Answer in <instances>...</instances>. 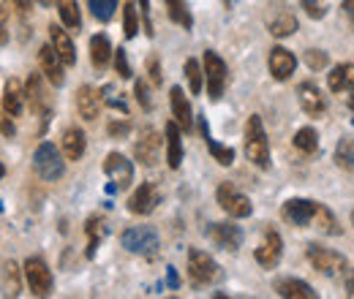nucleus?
Returning <instances> with one entry per match:
<instances>
[{
  "label": "nucleus",
  "mask_w": 354,
  "mask_h": 299,
  "mask_svg": "<svg viewBox=\"0 0 354 299\" xmlns=\"http://www.w3.org/2000/svg\"><path fill=\"white\" fill-rule=\"evenodd\" d=\"M245 158L259 169H270V142L259 115H251L245 123Z\"/></svg>",
  "instance_id": "nucleus-1"
},
{
  "label": "nucleus",
  "mask_w": 354,
  "mask_h": 299,
  "mask_svg": "<svg viewBox=\"0 0 354 299\" xmlns=\"http://www.w3.org/2000/svg\"><path fill=\"white\" fill-rule=\"evenodd\" d=\"M120 245L129 251V253H136V256H153L158 251V234L156 229L150 226H131L120 234Z\"/></svg>",
  "instance_id": "nucleus-2"
},
{
  "label": "nucleus",
  "mask_w": 354,
  "mask_h": 299,
  "mask_svg": "<svg viewBox=\"0 0 354 299\" xmlns=\"http://www.w3.org/2000/svg\"><path fill=\"white\" fill-rule=\"evenodd\" d=\"M33 169L36 174L46 180V182H55V180H60L63 177V158H60V153H57V147L52 144V142H44V144H39V150L33 153Z\"/></svg>",
  "instance_id": "nucleus-3"
},
{
  "label": "nucleus",
  "mask_w": 354,
  "mask_h": 299,
  "mask_svg": "<svg viewBox=\"0 0 354 299\" xmlns=\"http://www.w3.org/2000/svg\"><path fill=\"white\" fill-rule=\"evenodd\" d=\"M218 275H221V269H218L216 258L210 256V253H205L199 248H191L188 251V278L196 286H207V283L218 280Z\"/></svg>",
  "instance_id": "nucleus-4"
},
{
  "label": "nucleus",
  "mask_w": 354,
  "mask_h": 299,
  "mask_svg": "<svg viewBox=\"0 0 354 299\" xmlns=\"http://www.w3.org/2000/svg\"><path fill=\"white\" fill-rule=\"evenodd\" d=\"M216 199H218L221 210L229 215V218H248V215L254 213L251 199H248L245 193H240V191H237L232 182H221V185H218Z\"/></svg>",
  "instance_id": "nucleus-5"
},
{
  "label": "nucleus",
  "mask_w": 354,
  "mask_h": 299,
  "mask_svg": "<svg viewBox=\"0 0 354 299\" xmlns=\"http://www.w3.org/2000/svg\"><path fill=\"white\" fill-rule=\"evenodd\" d=\"M104 171L112 180V191H126L133 182V166L123 153H109L104 161Z\"/></svg>",
  "instance_id": "nucleus-6"
},
{
  "label": "nucleus",
  "mask_w": 354,
  "mask_h": 299,
  "mask_svg": "<svg viewBox=\"0 0 354 299\" xmlns=\"http://www.w3.org/2000/svg\"><path fill=\"white\" fill-rule=\"evenodd\" d=\"M25 280H28L33 297L52 294V272H49L44 258H28L25 261Z\"/></svg>",
  "instance_id": "nucleus-7"
},
{
  "label": "nucleus",
  "mask_w": 354,
  "mask_h": 299,
  "mask_svg": "<svg viewBox=\"0 0 354 299\" xmlns=\"http://www.w3.org/2000/svg\"><path fill=\"white\" fill-rule=\"evenodd\" d=\"M205 82H207V95L213 101H218L223 95V87H226V63L213 49L205 52Z\"/></svg>",
  "instance_id": "nucleus-8"
},
{
  "label": "nucleus",
  "mask_w": 354,
  "mask_h": 299,
  "mask_svg": "<svg viewBox=\"0 0 354 299\" xmlns=\"http://www.w3.org/2000/svg\"><path fill=\"white\" fill-rule=\"evenodd\" d=\"M308 261L310 267L322 275H338L346 269V258L335 251H327V248H319V245H308Z\"/></svg>",
  "instance_id": "nucleus-9"
},
{
  "label": "nucleus",
  "mask_w": 354,
  "mask_h": 299,
  "mask_svg": "<svg viewBox=\"0 0 354 299\" xmlns=\"http://www.w3.org/2000/svg\"><path fill=\"white\" fill-rule=\"evenodd\" d=\"M316 202H310V199H289L286 204H283V220L286 223H292V226H297V229H308L313 226V215H316Z\"/></svg>",
  "instance_id": "nucleus-10"
},
{
  "label": "nucleus",
  "mask_w": 354,
  "mask_h": 299,
  "mask_svg": "<svg viewBox=\"0 0 354 299\" xmlns=\"http://www.w3.org/2000/svg\"><path fill=\"white\" fill-rule=\"evenodd\" d=\"M267 66H270V74H272L275 82H286L297 68V57L286 46H272L270 57H267Z\"/></svg>",
  "instance_id": "nucleus-11"
},
{
  "label": "nucleus",
  "mask_w": 354,
  "mask_h": 299,
  "mask_svg": "<svg viewBox=\"0 0 354 299\" xmlns=\"http://www.w3.org/2000/svg\"><path fill=\"white\" fill-rule=\"evenodd\" d=\"M133 155H136V161L142 166H156L158 158H161V136L153 128L142 131L139 142L133 144Z\"/></svg>",
  "instance_id": "nucleus-12"
},
{
  "label": "nucleus",
  "mask_w": 354,
  "mask_h": 299,
  "mask_svg": "<svg viewBox=\"0 0 354 299\" xmlns=\"http://www.w3.org/2000/svg\"><path fill=\"white\" fill-rule=\"evenodd\" d=\"M281 256H283V240H281V234H278L275 229H265V237H262V242H259L254 258H257L262 267L272 269V267L281 261Z\"/></svg>",
  "instance_id": "nucleus-13"
},
{
  "label": "nucleus",
  "mask_w": 354,
  "mask_h": 299,
  "mask_svg": "<svg viewBox=\"0 0 354 299\" xmlns=\"http://www.w3.org/2000/svg\"><path fill=\"white\" fill-rule=\"evenodd\" d=\"M39 63H41V74L46 77V82L55 87H60L66 82V74H63V60H60V55L55 52V46L52 44H44L41 49H39Z\"/></svg>",
  "instance_id": "nucleus-14"
},
{
  "label": "nucleus",
  "mask_w": 354,
  "mask_h": 299,
  "mask_svg": "<svg viewBox=\"0 0 354 299\" xmlns=\"http://www.w3.org/2000/svg\"><path fill=\"white\" fill-rule=\"evenodd\" d=\"M207 237L221 248V251H237L243 245V229L234 223H210Z\"/></svg>",
  "instance_id": "nucleus-15"
},
{
  "label": "nucleus",
  "mask_w": 354,
  "mask_h": 299,
  "mask_svg": "<svg viewBox=\"0 0 354 299\" xmlns=\"http://www.w3.org/2000/svg\"><path fill=\"white\" fill-rule=\"evenodd\" d=\"M297 98H300V106H303V112L308 117H319L327 109V95L313 82H303V85L297 87Z\"/></svg>",
  "instance_id": "nucleus-16"
},
{
  "label": "nucleus",
  "mask_w": 354,
  "mask_h": 299,
  "mask_svg": "<svg viewBox=\"0 0 354 299\" xmlns=\"http://www.w3.org/2000/svg\"><path fill=\"white\" fill-rule=\"evenodd\" d=\"M156 204H158V191H156L153 182H142V185L133 191L131 199H129V210H131L133 215H150L156 210Z\"/></svg>",
  "instance_id": "nucleus-17"
},
{
  "label": "nucleus",
  "mask_w": 354,
  "mask_h": 299,
  "mask_svg": "<svg viewBox=\"0 0 354 299\" xmlns=\"http://www.w3.org/2000/svg\"><path fill=\"white\" fill-rule=\"evenodd\" d=\"M77 112H80V117L88 120V123H93V120L101 115V93H98L95 87L82 85L77 90Z\"/></svg>",
  "instance_id": "nucleus-18"
},
{
  "label": "nucleus",
  "mask_w": 354,
  "mask_h": 299,
  "mask_svg": "<svg viewBox=\"0 0 354 299\" xmlns=\"http://www.w3.org/2000/svg\"><path fill=\"white\" fill-rule=\"evenodd\" d=\"M169 104H172V115H175L177 126L183 131L194 128V112H191V104H188L183 87H172L169 90Z\"/></svg>",
  "instance_id": "nucleus-19"
},
{
  "label": "nucleus",
  "mask_w": 354,
  "mask_h": 299,
  "mask_svg": "<svg viewBox=\"0 0 354 299\" xmlns=\"http://www.w3.org/2000/svg\"><path fill=\"white\" fill-rule=\"evenodd\" d=\"M49 44L55 46V52L60 55V60H63L66 66H74V63H77L74 41L68 39V33H66L60 25H49Z\"/></svg>",
  "instance_id": "nucleus-20"
},
{
  "label": "nucleus",
  "mask_w": 354,
  "mask_h": 299,
  "mask_svg": "<svg viewBox=\"0 0 354 299\" xmlns=\"http://www.w3.org/2000/svg\"><path fill=\"white\" fill-rule=\"evenodd\" d=\"M275 294L283 299H316L319 297L306 280H297V278H283V280H278V283H275Z\"/></svg>",
  "instance_id": "nucleus-21"
},
{
  "label": "nucleus",
  "mask_w": 354,
  "mask_h": 299,
  "mask_svg": "<svg viewBox=\"0 0 354 299\" xmlns=\"http://www.w3.org/2000/svg\"><path fill=\"white\" fill-rule=\"evenodd\" d=\"M63 155L68 158V161H80L82 155H85V147H88V139H85V131L82 128H66L63 131Z\"/></svg>",
  "instance_id": "nucleus-22"
},
{
  "label": "nucleus",
  "mask_w": 354,
  "mask_h": 299,
  "mask_svg": "<svg viewBox=\"0 0 354 299\" xmlns=\"http://www.w3.org/2000/svg\"><path fill=\"white\" fill-rule=\"evenodd\" d=\"M25 90L22 85L17 82V79H8L6 87H3V109L11 115V117H19L22 115V109H25Z\"/></svg>",
  "instance_id": "nucleus-23"
},
{
  "label": "nucleus",
  "mask_w": 354,
  "mask_h": 299,
  "mask_svg": "<svg viewBox=\"0 0 354 299\" xmlns=\"http://www.w3.org/2000/svg\"><path fill=\"white\" fill-rule=\"evenodd\" d=\"M167 164L169 169H180L183 164V136H180L177 120L167 123Z\"/></svg>",
  "instance_id": "nucleus-24"
},
{
  "label": "nucleus",
  "mask_w": 354,
  "mask_h": 299,
  "mask_svg": "<svg viewBox=\"0 0 354 299\" xmlns=\"http://www.w3.org/2000/svg\"><path fill=\"white\" fill-rule=\"evenodd\" d=\"M327 87L333 93H346L354 87V66L352 63H341L327 74Z\"/></svg>",
  "instance_id": "nucleus-25"
},
{
  "label": "nucleus",
  "mask_w": 354,
  "mask_h": 299,
  "mask_svg": "<svg viewBox=\"0 0 354 299\" xmlns=\"http://www.w3.org/2000/svg\"><path fill=\"white\" fill-rule=\"evenodd\" d=\"M112 55H115V49H112V44H109V39L104 33H98V36L90 39V63L95 68H106L109 60H112Z\"/></svg>",
  "instance_id": "nucleus-26"
},
{
  "label": "nucleus",
  "mask_w": 354,
  "mask_h": 299,
  "mask_svg": "<svg viewBox=\"0 0 354 299\" xmlns=\"http://www.w3.org/2000/svg\"><path fill=\"white\" fill-rule=\"evenodd\" d=\"M267 28H270V33H272L275 39H286V36H292V33L300 28V22H297V17H295V14L281 11L275 19H270V22H267Z\"/></svg>",
  "instance_id": "nucleus-27"
},
{
  "label": "nucleus",
  "mask_w": 354,
  "mask_h": 299,
  "mask_svg": "<svg viewBox=\"0 0 354 299\" xmlns=\"http://www.w3.org/2000/svg\"><path fill=\"white\" fill-rule=\"evenodd\" d=\"M0 291L3 297H19V267L14 261H6L3 264V272H0Z\"/></svg>",
  "instance_id": "nucleus-28"
},
{
  "label": "nucleus",
  "mask_w": 354,
  "mask_h": 299,
  "mask_svg": "<svg viewBox=\"0 0 354 299\" xmlns=\"http://www.w3.org/2000/svg\"><path fill=\"white\" fill-rule=\"evenodd\" d=\"M57 11H60V19H63L66 28H71V30L82 28V14H80L77 0H57Z\"/></svg>",
  "instance_id": "nucleus-29"
},
{
  "label": "nucleus",
  "mask_w": 354,
  "mask_h": 299,
  "mask_svg": "<svg viewBox=\"0 0 354 299\" xmlns=\"http://www.w3.org/2000/svg\"><path fill=\"white\" fill-rule=\"evenodd\" d=\"M25 95H28V101H30V109H33V112H46L44 87H41V77H39V74H30L28 87H25Z\"/></svg>",
  "instance_id": "nucleus-30"
},
{
  "label": "nucleus",
  "mask_w": 354,
  "mask_h": 299,
  "mask_svg": "<svg viewBox=\"0 0 354 299\" xmlns=\"http://www.w3.org/2000/svg\"><path fill=\"white\" fill-rule=\"evenodd\" d=\"M202 133H205V142H207V150L213 153V158H216L221 166H232V164H234V150H232V147H223V144H218L216 139H210L205 120H202Z\"/></svg>",
  "instance_id": "nucleus-31"
},
{
  "label": "nucleus",
  "mask_w": 354,
  "mask_h": 299,
  "mask_svg": "<svg viewBox=\"0 0 354 299\" xmlns=\"http://www.w3.org/2000/svg\"><path fill=\"white\" fill-rule=\"evenodd\" d=\"M313 229H319L322 234H338V223H335V215L330 213L324 204L316 207V215H313Z\"/></svg>",
  "instance_id": "nucleus-32"
},
{
  "label": "nucleus",
  "mask_w": 354,
  "mask_h": 299,
  "mask_svg": "<svg viewBox=\"0 0 354 299\" xmlns=\"http://www.w3.org/2000/svg\"><path fill=\"white\" fill-rule=\"evenodd\" d=\"M292 144H295L300 153H306V155H313V153L319 150V136H316V131H313V128H300L297 133H295Z\"/></svg>",
  "instance_id": "nucleus-33"
},
{
  "label": "nucleus",
  "mask_w": 354,
  "mask_h": 299,
  "mask_svg": "<svg viewBox=\"0 0 354 299\" xmlns=\"http://www.w3.org/2000/svg\"><path fill=\"white\" fill-rule=\"evenodd\" d=\"M164 3H167V11H169V19L177 22V25H183L185 30H191L194 19H191V14H188L185 3H183V0H164Z\"/></svg>",
  "instance_id": "nucleus-34"
},
{
  "label": "nucleus",
  "mask_w": 354,
  "mask_h": 299,
  "mask_svg": "<svg viewBox=\"0 0 354 299\" xmlns=\"http://www.w3.org/2000/svg\"><path fill=\"white\" fill-rule=\"evenodd\" d=\"M85 229H88V237H90L88 256L93 258V256H95V248H98V242H101V237L106 234V226H104V218H98V215H95V218H90V220H88V226H85Z\"/></svg>",
  "instance_id": "nucleus-35"
},
{
  "label": "nucleus",
  "mask_w": 354,
  "mask_h": 299,
  "mask_svg": "<svg viewBox=\"0 0 354 299\" xmlns=\"http://www.w3.org/2000/svg\"><path fill=\"white\" fill-rule=\"evenodd\" d=\"M335 164L341 169L354 171V142L352 139H341V144L335 147Z\"/></svg>",
  "instance_id": "nucleus-36"
},
{
  "label": "nucleus",
  "mask_w": 354,
  "mask_h": 299,
  "mask_svg": "<svg viewBox=\"0 0 354 299\" xmlns=\"http://www.w3.org/2000/svg\"><path fill=\"white\" fill-rule=\"evenodd\" d=\"M202 66H199V60H194V57H188L185 60V77H188V85H191V93L194 95H199L202 93Z\"/></svg>",
  "instance_id": "nucleus-37"
},
{
  "label": "nucleus",
  "mask_w": 354,
  "mask_h": 299,
  "mask_svg": "<svg viewBox=\"0 0 354 299\" xmlns=\"http://www.w3.org/2000/svg\"><path fill=\"white\" fill-rule=\"evenodd\" d=\"M115 8H118V0H90V11L98 22H109L115 17Z\"/></svg>",
  "instance_id": "nucleus-38"
},
{
  "label": "nucleus",
  "mask_w": 354,
  "mask_h": 299,
  "mask_svg": "<svg viewBox=\"0 0 354 299\" xmlns=\"http://www.w3.org/2000/svg\"><path fill=\"white\" fill-rule=\"evenodd\" d=\"M123 33H126V39H133L139 33V17H136V6L133 3L123 6Z\"/></svg>",
  "instance_id": "nucleus-39"
},
{
  "label": "nucleus",
  "mask_w": 354,
  "mask_h": 299,
  "mask_svg": "<svg viewBox=\"0 0 354 299\" xmlns=\"http://www.w3.org/2000/svg\"><path fill=\"white\" fill-rule=\"evenodd\" d=\"M306 63H308L310 71H322V68L330 66V57H327V52H322V49H308V52H306Z\"/></svg>",
  "instance_id": "nucleus-40"
},
{
  "label": "nucleus",
  "mask_w": 354,
  "mask_h": 299,
  "mask_svg": "<svg viewBox=\"0 0 354 299\" xmlns=\"http://www.w3.org/2000/svg\"><path fill=\"white\" fill-rule=\"evenodd\" d=\"M133 93H136V101H139V106L145 109V112H150L153 109V98H150V87L145 79H136V85H133Z\"/></svg>",
  "instance_id": "nucleus-41"
},
{
  "label": "nucleus",
  "mask_w": 354,
  "mask_h": 299,
  "mask_svg": "<svg viewBox=\"0 0 354 299\" xmlns=\"http://www.w3.org/2000/svg\"><path fill=\"white\" fill-rule=\"evenodd\" d=\"M115 71H118L123 79H131V66H129V57H126V49H123V46L115 52Z\"/></svg>",
  "instance_id": "nucleus-42"
},
{
  "label": "nucleus",
  "mask_w": 354,
  "mask_h": 299,
  "mask_svg": "<svg viewBox=\"0 0 354 299\" xmlns=\"http://www.w3.org/2000/svg\"><path fill=\"white\" fill-rule=\"evenodd\" d=\"M303 8L308 11L310 19H322L327 14V3L324 0H303Z\"/></svg>",
  "instance_id": "nucleus-43"
},
{
  "label": "nucleus",
  "mask_w": 354,
  "mask_h": 299,
  "mask_svg": "<svg viewBox=\"0 0 354 299\" xmlns=\"http://www.w3.org/2000/svg\"><path fill=\"white\" fill-rule=\"evenodd\" d=\"M106 131H109V136H112V139H126V136H129V131H131V123H129V120H112Z\"/></svg>",
  "instance_id": "nucleus-44"
},
{
  "label": "nucleus",
  "mask_w": 354,
  "mask_h": 299,
  "mask_svg": "<svg viewBox=\"0 0 354 299\" xmlns=\"http://www.w3.org/2000/svg\"><path fill=\"white\" fill-rule=\"evenodd\" d=\"M147 74H150V82H153V85H161V79H164V77H161L158 57H150V60H147Z\"/></svg>",
  "instance_id": "nucleus-45"
},
{
  "label": "nucleus",
  "mask_w": 354,
  "mask_h": 299,
  "mask_svg": "<svg viewBox=\"0 0 354 299\" xmlns=\"http://www.w3.org/2000/svg\"><path fill=\"white\" fill-rule=\"evenodd\" d=\"M139 11H142V19H145V33L153 36V22H150V0H139Z\"/></svg>",
  "instance_id": "nucleus-46"
},
{
  "label": "nucleus",
  "mask_w": 354,
  "mask_h": 299,
  "mask_svg": "<svg viewBox=\"0 0 354 299\" xmlns=\"http://www.w3.org/2000/svg\"><path fill=\"white\" fill-rule=\"evenodd\" d=\"M6 17H8V8H6V3L0 6V44L8 41V33H6Z\"/></svg>",
  "instance_id": "nucleus-47"
},
{
  "label": "nucleus",
  "mask_w": 354,
  "mask_h": 299,
  "mask_svg": "<svg viewBox=\"0 0 354 299\" xmlns=\"http://www.w3.org/2000/svg\"><path fill=\"white\" fill-rule=\"evenodd\" d=\"M0 131H3L6 136H14V133H17V128H14V120L8 117V112H6V117H0Z\"/></svg>",
  "instance_id": "nucleus-48"
},
{
  "label": "nucleus",
  "mask_w": 354,
  "mask_h": 299,
  "mask_svg": "<svg viewBox=\"0 0 354 299\" xmlns=\"http://www.w3.org/2000/svg\"><path fill=\"white\" fill-rule=\"evenodd\" d=\"M14 6H17V11H19V14H28V11H30V6H33V0H14Z\"/></svg>",
  "instance_id": "nucleus-49"
},
{
  "label": "nucleus",
  "mask_w": 354,
  "mask_h": 299,
  "mask_svg": "<svg viewBox=\"0 0 354 299\" xmlns=\"http://www.w3.org/2000/svg\"><path fill=\"white\" fill-rule=\"evenodd\" d=\"M341 8H344V14L349 17V22L354 25V0H344V6H341Z\"/></svg>",
  "instance_id": "nucleus-50"
},
{
  "label": "nucleus",
  "mask_w": 354,
  "mask_h": 299,
  "mask_svg": "<svg viewBox=\"0 0 354 299\" xmlns=\"http://www.w3.org/2000/svg\"><path fill=\"white\" fill-rule=\"evenodd\" d=\"M346 294L354 297V269L349 272V278H346Z\"/></svg>",
  "instance_id": "nucleus-51"
},
{
  "label": "nucleus",
  "mask_w": 354,
  "mask_h": 299,
  "mask_svg": "<svg viewBox=\"0 0 354 299\" xmlns=\"http://www.w3.org/2000/svg\"><path fill=\"white\" fill-rule=\"evenodd\" d=\"M349 109L354 112V87H352V95H349Z\"/></svg>",
  "instance_id": "nucleus-52"
},
{
  "label": "nucleus",
  "mask_w": 354,
  "mask_h": 299,
  "mask_svg": "<svg viewBox=\"0 0 354 299\" xmlns=\"http://www.w3.org/2000/svg\"><path fill=\"white\" fill-rule=\"evenodd\" d=\"M3 174H6V166H3V164H0V180H3Z\"/></svg>",
  "instance_id": "nucleus-53"
},
{
  "label": "nucleus",
  "mask_w": 354,
  "mask_h": 299,
  "mask_svg": "<svg viewBox=\"0 0 354 299\" xmlns=\"http://www.w3.org/2000/svg\"><path fill=\"white\" fill-rule=\"evenodd\" d=\"M352 226H354V210H352Z\"/></svg>",
  "instance_id": "nucleus-54"
},
{
  "label": "nucleus",
  "mask_w": 354,
  "mask_h": 299,
  "mask_svg": "<svg viewBox=\"0 0 354 299\" xmlns=\"http://www.w3.org/2000/svg\"><path fill=\"white\" fill-rule=\"evenodd\" d=\"M41 3H52V0H41Z\"/></svg>",
  "instance_id": "nucleus-55"
},
{
  "label": "nucleus",
  "mask_w": 354,
  "mask_h": 299,
  "mask_svg": "<svg viewBox=\"0 0 354 299\" xmlns=\"http://www.w3.org/2000/svg\"><path fill=\"white\" fill-rule=\"evenodd\" d=\"M226 3H229V0H226Z\"/></svg>",
  "instance_id": "nucleus-56"
}]
</instances>
